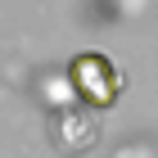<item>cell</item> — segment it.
<instances>
[{
	"label": "cell",
	"mask_w": 158,
	"mask_h": 158,
	"mask_svg": "<svg viewBox=\"0 0 158 158\" xmlns=\"http://www.w3.org/2000/svg\"><path fill=\"white\" fill-rule=\"evenodd\" d=\"M68 77H73V90L81 104L90 109H113L122 95V73L113 68L109 54H99V50H86L68 63Z\"/></svg>",
	"instance_id": "6da1fadb"
}]
</instances>
